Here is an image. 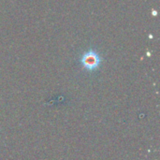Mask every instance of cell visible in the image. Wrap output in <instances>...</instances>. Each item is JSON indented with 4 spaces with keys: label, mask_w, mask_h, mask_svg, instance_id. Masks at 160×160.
Returning <instances> with one entry per match:
<instances>
[{
    "label": "cell",
    "mask_w": 160,
    "mask_h": 160,
    "mask_svg": "<svg viewBox=\"0 0 160 160\" xmlns=\"http://www.w3.org/2000/svg\"><path fill=\"white\" fill-rule=\"evenodd\" d=\"M81 62L82 64V66L88 69V70H93L95 68H97L99 64H100V58L98 56V54L93 51L91 52H85L82 59H81Z\"/></svg>",
    "instance_id": "obj_1"
}]
</instances>
